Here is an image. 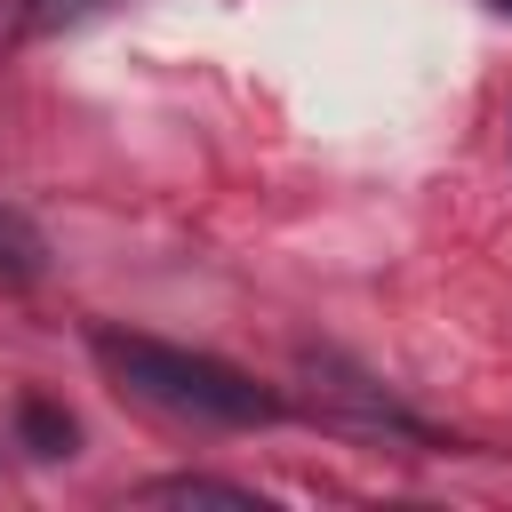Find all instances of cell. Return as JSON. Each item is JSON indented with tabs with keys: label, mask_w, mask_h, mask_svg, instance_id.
<instances>
[{
	"label": "cell",
	"mask_w": 512,
	"mask_h": 512,
	"mask_svg": "<svg viewBox=\"0 0 512 512\" xmlns=\"http://www.w3.org/2000/svg\"><path fill=\"white\" fill-rule=\"evenodd\" d=\"M96 360L128 392H144V400H160L176 416H208V424H272L280 416V400L264 384H248L240 368L176 352V344H152V336H128V328H96Z\"/></svg>",
	"instance_id": "cell-1"
},
{
	"label": "cell",
	"mask_w": 512,
	"mask_h": 512,
	"mask_svg": "<svg viewBox=\"0 0 512 512\" xmlns=\"http://www.w3.org/2000/svg\"><path fill=\"white\" fill-rule=\"evenodd\" d=\"M40 264H48L40 232H32L16 208H0V280H8V288H32V280H40Z\"/></svg>",
	"instance_id": "cell-2"
},
{
	"label": "cell",
	"mask_w": 512,
	"mask_h": 512,
	"mask_svg": "<svg viewBox=\"0 0 512 512\" xmlns=\"http://www.w3.org/2000/svg\"><path fill=\"white\" fill-rule=\"evenodd\" d=\"M144 496H152V504H232V512H256V496H248V488H232V480H200V472L152 480Z\"/></svg>",
	"instance_id": "cell-3"
},
{
	"label": "cell",
	"mask_w": 512,
	"mask_h": 512,
	"mask_svg": "<svg viewBox=\"0 0 512 512\" xmlns=\"http://www.w3.org/2000/svg\"><path fill=\"white\" fill-rule=\"evenodd\" d=\"M16 416H24V440H32L40 456H72V416H64L56 400L24 392V408H16Z\"/></svg>",
	"instance_id": "cell-4"
},
{
	"label": "cell",
	"mask_w": 512,
	"mask_h": 512,
	"mask_svg": "<svg viewBox=\"0 0 512 512\" xmlns=\"http://www.w3.org/2000/svg\"><path fill=\"white\" fill-rule=\"evenodd\" d=\"M504 8H512V0H504Z\"/></svg>",
	"instance_id": "cell-5"
}]
</instances>
